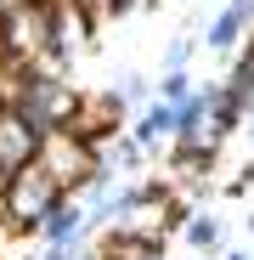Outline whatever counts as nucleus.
<instances>
[{
	"label": "nucleus",
	"instance_id": "16",
	"mask_svg": "<svg viewBox=\"0 0 254 260\" xmlns=\"http://www.w3.org/2000/svg\"><path fill=\"white\" fill-rule=\"evenodd\" d=\"M192 91H198V85H192L187 68H175V74H164V79H158V102H169V108H181Z\"/></svg>",
	"mask_w": 254,
	"mask_h": 260
},
{
	"label": "nucleus",
	"instance_id": "10",
	"mask_svg": "<svg viewBox=\"0 0 254 260\" xmlns=\"http://www.w3.org/2000/svg\"><path fill=\"white\" fill-rule=\"evenodd\" d=\"M40 238H46V249H57V243H74V238H85V204H79V198H62V204H57V209L46 215Z\"/></svg>",
	"mask_w": 254,
	"mask_h": 260
},
{
	"label": "nucleus",
	"instance_id": "2",
	"mask_svg": "<svg viewBox=\"0 0 254 260\" xmlns=\"http://www.w3.org/2000/svg\"><path fill=\"white\" fill-rule=\"evenodd\" d=\"M62 204V187L46 176V164H23L12 170L6 181H0V226L17 232V238H40V226H46V215Z\"/></svg>",
	"mask_w": 254,
	"mask_h": 260
},
{
	"label": "nucleus",
	"instance_id": "8",
	"mask_svg": "<svg viewBox=\"0 0 254 260\" xmlns=\"http://www.w3.org/2000/svg\"><path fill=\"white\" fill-rule=\"evenodd\" d=\"M169 136H175V108H169V102H147V108H136V119H130V142L141 147V153H153L158 142H169Z\"/></svg>",
	"mask_w": 254,
	"mask_h": 260
},
{
	"label": "nucleus",
	"instance_id": "7",
	"mask_svg": "<svg viewBox=\"0 0 254 260\" xmlns=\"http://www.w3.org/2000/svg\"><path fill=\"white\" fill-rule=\"evenodd\" d=\"M40 136H46L40 124H28V119H23L12 102H0V181H6L12 170L34 164V153H40Z\"/></svg>",
	"mask_w": 254,
	"mask_h": 260
},
{
	"label": "nucleus",
	"instance_id": "4",
	"mask_svg": "<svg viewBox=\"0 0 254 260\" xmlns=\"http://www.w3.org/2000/svg\"><path fill=\"white\" fill-rule=\"evenodd\" d=\"M34 158L46 164V176L62 187V198H79L85 187L96 181V170H102V147H91V142L68 136V130H46Z\"/></svg>",
	"mask_w": 254,
	"mask_h": 260
},
{
	"label": "nucleus",
	"instance_id": "18",
	"mask_svg": "<svg viewBox=\"0 0 254 260\" xmlns=\"http://www.w3.org/2000/svg\"><path fill=\"white\" fill-rule=\"evenodd\" d=\"M107 6H113V17H119V12H124V6H136V0H107Z\"/></svg>",
	"mask_w": 254,
	"mask_h": 260
},
{
	"label": "nucleus",
	"instance_id": "12",
	"mask_svg": "<svg viewBox=\"0 0 254 260\" xmlns=\"http://www.w3.org/2000/svg\"><path fill=\"white\" fill-rule=\"evenodd\" d=\"M181 232H187V243H192L198 254H215V249H221V238H226V226L215 221V215H198V209L181 221Z\"/></svg>",
	"mask_w": 254,
	"mask_h": 260
},
{
	"label": "nucleus",
	"instance_id": "13",
	"mask_svg": "<svg viewBox=\"0 0 254 260\" xmlns=\"http://www.w3.org/2000/svg\"><path fill=\"white\" fill-rule=\"evenodd\" d=\"M226 96H232L243 113H254V46L237 57V68H232V79H226Z\"/></svg>",
	"mask_w": 254,
	"mask_h": 260
},
{
	"label": "nucleus",
	"instance_id": "11",
	"mask_svg": "<svg viewBox=\"0 0 254 260\" xmlns=\"http://www.w3.org/2000/svg\"><path fill=\"white\" fill-rule=\"evenodd\" d=\"M96 260H164V243L136 238V232H107L96 243Z\"/></svg>",
	"mask_w": 254,
	"mask_h": 260
},
{
	"label": "nucleus",
	"instance_id": "6",
	"mask_svg": "<svg viewBox=\"0 0 254 260\" xmlns=\"http://www.w3.org/2000/svg\"><path fill=\"white\" fill-rule=\"evenodd\" d=\"M124 124H130V108H124L113 91H79L62 130L79 136V142H91V147H107L113 136H124Z\"/></svg>",
	"mask_w": 254,
	"mask_h": 260
},
{
	"label": "nucleus",
	"instance_id": "17",
	"mask_svg": "<svg viewBox=\"0 0 254 260\" xmlns=\"http://www.w3.org/2000/svg\"><path fill=\"white\" fill-rule=\"evenodd\" d=\"M187 57H192V40H187V34H175V40H169V51H164V74L187 68Z\"/></svg>",
	"mask_w": 254,
	"mask_h": 260
},
{
	"label": "nucleus",
	"instance_id": "15",
	"mask_svg": "<svg viewBox=\"0 0 254 260\" xmlns=\"http://www.w3.org/2000/svg\"><path fill=\"white\" fill-rule=\"evenodd\" d=\"M113 96H119L124 108H147V102H153V85H147V74H119Z\"/></svg>",
	"mask_w": 254,
	"mask_h": 260
},
{
	"label": "nucleus",
	"instance_id": "9",
	"mask_svg": "<svg viewBox=\"0 0 254 260\" xmlns=\"http://www.w3.org/2000/svg\"><path fill=\"white\" fill-rule=\"evenodd\" d=\"M254 23V0H226L221 17L209 23V51H237L243 46V34Z\"/></svg>",
	"mask_w": 254,
	"mask_h": 260
},
{
	"label": "nucleus",
	"instance_id": "20",
	"mask_svg": "<svg viewBox=\"0 0 254 260\" xmlns=\"http://www.w3.org/2000/svg\"><path fill=\"white\" fill-rule=\"evenodd\" d=\"M248 142H254V113H248Z\"/></svg>",
	"mask_w": 254,
	"mask_h": 260
},
{
	"label": "nucleus",
	"instance_id": "14",
	"mask_svg": "<svg viewBox=\"0 0 254 260\" xmlns=\"http://www.w3.org/2000/svg\"><path fill=\"white\" fill-rule=\"evenodd\" d=\"M141 158H147V153H141L130 136H113V142L102 147V164L113 170V176H130V170H141Z\"/></svg>",
	"mask_w": 254,
	"mask_h": 260
},
{
	"label": "nucleus",
	"instance_id": "5",
	"mask_svg": "<svg viewBox=\"0 0 254 260\" xmlns=\"http://www.w3.org/2000/svg\"><path fill=\"white\" fill-rule=\"evenodd\" d=\"M0 46L17 68L28 62H46V46H51V0H28V6L0 17Z\"/></svg>",
	"mask_w": 254,
	"mask_h": 260
},
{
	"label": "nucleus",
	"instance_id": "3",
	"mask_svg": "<svg viewBox=\"0 0 254 260\" xmlns=\"http://www.w3.org/2000/svg\"><path fill=\"white\" fill-rule=\"evenodd\" d=\"M243 124V108L226 96V85H198V91L175 108V147H198L215 158V147Z\"/></svg>",
	"mask_w": 254,
	"mask_h": 260
},
{
	"label": "nucleus",
	"instance_id": "19",
	"mask_svg": "<svg viewBox=\"0 0 254 260\" xmlns=\"http://www.w3.org/2000/svg\"><path fill=\"white\" fill-rule=\"evenodd\" d=\"M226 260H254V254H248V249H237V254H226Z\"/></svg>",
	"mask_w": 254,
	"mask_h": 260
},
{
	"label": "nucleus",
	"instance_id": "1",
	"mask_svg": "<svg viewBox=\"0 0 254 260\" xmlns=\"http://www.w3.org/2000/svg\"><path fill=\"white\" fill-rule=\"evenodd\" d=\"M74 96L79 85L62 74V68H46V62H28V68H12L0 79V102H12L28 124L40 130H62L68 113H74Z\"/></svg>",
	"mask_w": 254,
	"mask_h": 260
}]
</instances>
